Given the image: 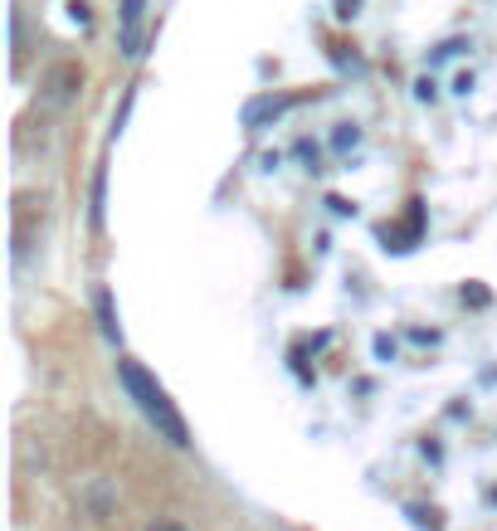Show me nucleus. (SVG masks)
Segmentation results:
<instances>
[{
	"label": "nucleus",
	"mask_w": 497,
	"mask_h": 531,
	"mask_svg": "<svg viewBox=\"0 0 497 531\" xmlns=\"http://www.w3.org/2000/svg\"><path fill=\"white\" fill-rule=\"evenodd\" d=\"M117 380H122V390H127V400L147 415L156 434L171 444V449H191V424L181 419V410L171 405V395H166V385L142 366V361H132V356H117Z\"/></svg>",
	"instance_id": "f257e3e1"
},
{
	"label": "nucleus",
	"mask_w": 497,
	"mask_h": 531,
	"mask_svg": "<svg viewBox=\"0 0 497 531\" xmlns=\"http://www.w3.org/2000/svg\"><path fill=\"white\" fill-rule=\"evenodd\" d=\"M83 88V69L78 64H54L49 74L39 78V103L44 108H69Z\"/></svg>",
	"instance_id": "f03ea898"
},
{
	"label": "nucleus",
	"mask_w": 497,
	"mask_h": 531,
	"mask_svg": "<svg viewBox=\"0 0 497 531\" xmlns=\"http://www.w3.org/2000/svg\"><path fill=\"white\" fill-rule=\"evenodd\" d=\"M78 512L88 522H113L117 517V483L113 478H83L78 483Z\"/></svg>",
	"instance_id": "7ed1b4c3"
},
{
	"label": "nucleus",
	"mask_w": 497,
	"mask_h": 531,
	"mask_svg": "<svg viewBox=\"0 0 497 531\" xmlns=\"http://www.w3.org/2000/svg\"><path fill=\"white\" fill-rule=\"evenodd\" d=\"M142 20H147V0H117V30H122V54L142 59Z\"/></svg>",
	"instance_id": "20e7f679"
},
{
	"label": "nucleus",
	"mask_w": 497,
	"mask_h": 531,
	"mask_svg": "<svg viewBox=\"0 0 497 531\" xmlns=\"http://www.w3.org/2000/svg\"><path fill=\"white\" fill-rule=\"evenodd\" d=\"M420 239H424V200H410L405 225H385L381 229V244H385V249H395V254H405V249H415Z\"/></svg>",
	"instance_id": "39448f33"
},
{
	"label": "nucleus",
	"mask_w": 497,
	"mask_h": 531,
	"mask_svg": "<svg viewBox=\"0 0 497 531\" xmlns=\"http://www.w3.org/2000/svg\"><path fill=\"white\" fill-rule=\"evenodd\" d=\"M288 108H293V98H288V93H264V98H254V103L244 108V127H249V132H259V127H268V122H278Z\"/></svg>",
	"instance_id": "423d86ee"
},
{
	"label": "nucleus",
	"mask_w": 497,
	"mask_h": 531,
	"mask_svg": "<svg viewBox=\"0 0 497 531\" xmlns=\"http://www.w3.org/2000/svg\"><path fill=\"white\" fill-rule=\"evenodd\" d=\"M93 317H98V332L108 337L113 346H122V322H117V307H113V293L98 283L93 288Z\"/></svg>",
	"instance_id": "0eeeda50"
},
{
	"label": "nucleus",
	"mask_w": 497,
	"mask_h": 531,
	"mask_svg": "<svg viewBox=\"0 0 497 531\" xmlns=\"http://www.w3.org/2000/svg\"><path fill=\"white\" fill-rule=\"evenodd\" d=\"M103 215H108V166L93 171V186H88V225L103 229Z\"/></svg>",
	"instance_id": "6e6552de"
},
{
	"label": "nucleus",
	"mask_w": 497,
	"mask_h": 531,
	"mask_svg": "<svg viewBox=\"0 0 497 531\" xmlns=\"http://www.w3.org/2000/svg\"><path fill=\"white\" fill-rule=\"evenodd\" d=\"M405 517L415 522L420 531H444V517H439V507H420V502H410L405 507Z\"/></svg>",
	"instance_id": "1a4fd4ad"
},
{
	"label": "nucleus",
	"mask_w": 497,
	"mask_h": 531,
	"mask_svg": "<svg viewBox=\"0 0 497 531\" xmlns=\"http://www.w3.org/2000/svg\"><path fill=\"white\" fill-rule=\"evenodd\" d=\"M361 147V127L356 122H337V132H332V152H356Z\"/></svg>",
	"instance_id": "9d476101"
},
{
	"label": "nucleus",
	"mask_w": 497,
	"mask_h": 531,
	"mask_svg": "<svg viewBox=\"0 0 497 531\" xmlns=\"http://www.w3.org/2000/svg\"><path fill=\"white\" fill-rule=\"evenodd\" d=\"M376 361H381V366H390V361H395V351H400V346H395V337H390V332H376Z\"/></svg>",
	"instance_id": "9b49d317"
},
{
	"label": "nucleus",
	"mask_w": 497,
	"mask_h": 531,
	"mask_svg": "<svg viewBox=\"0 0 497 531\" xmlns=\"http://www.w3.org/2000/svg\"><path fill=\"white\" fill-rule=\"evenodd\" d=\"M463 303H468V307H488V303H493V293H488L483 283H463Z\"/></svg>",
	"instance_id": "f8f14e48"
},
{
	"label": "nucleus",
	"mask_w": 497,
	"mask_h": 531,
	"mask_svg": "<svg viewBox=\"0 0 497 531\" xmlns=\"http://www.w3.org/2000/svg\"><path fill=\"white\" fill-rule=\"evenodd\" d=\"M415 98H420V103H439V83H434L429 74L415 78Z\"/></svg>",
	"instance_id": "ddd939ff"
},
{
	"label": "nucleus",
	"mask_w": 497,
	"mask_h": 531,
	"mask_svg": "<svg viewBox=\"0 0 497 531\" xmlns=\"http://www.w3.org/2000/svg\"><path fill=\"white\" fill-rule=\"evenodd\" d=\"M69 20H74V25H83V30L93 25V10H88V0H69Z\"/></svg>",
	"instance_id": "4468645a"
},
{
	"label": "nucleus",
	"mask_w": 497,
	"mask_h": 531,
	"mask_svg": "<svg viewBox=\"0 0 497 531\" xmlns=\"http://www.w3.org/2000/svg\"><path fill=\"white\" fill-rule=\"evenodd\" d=\"M147 531H191V527H186L181 517H152V522H147Z\"/></svg>",
	"instance_id": "2eb2a0df"
},
{
	"label": "nucleus",
	"mask_w": 497,
	"mask_h": 531,
	"mask_svg": "<svg viewBox=\"0 0 497 531\" xmlns=\"http://www.w3.org/2000/svg\"><path fill=\"white\" fill-rule=\"evenodd\" d=\"M298 156L307 161V171H322L317 161H322V152H317V142H298Z\"/></svg>",
	"instance_id": "dca6fc26"
},
{
	"label": "nucleus",
	"mask_w": 497,
	"mask_h": 531,
	"mask_svg": "<svg viewBox=\"0 0 497 531\" xmlns=\"http://www.w3.org/2000/svg\"><path fill=\"white\" fill-rule=\"evenodd\" d=\"M327 205H332V215H356V205L346 195H327Z\"/></svg>",
	"instance_id": "f3484780"
},
{
	"label": "nucleus",
	"mask_w": 497,
	"mask_h": 531,
	"mask_svg": "<svg viewBox=\"0 0 497 531\" xmlns=\"http://www.w3.org/2000/svg\"><path fill=\"white\" fill-rule=\"evenodd\" d=\"M473 88H478V78H473V74H459V78H454V93H459V98H468Z\"/></svg>",
	"instance_id": "a211bd4d"
},
{
	"label": "nucleus",
	"mask_w": 497,
	"mask_h": 531,
	"mask_svg": "<svg viewBox=\"0 0 497 531\" xmlns=\"http://www.w3.org/2000/svg\"><path fill=\"white\" fill-rule=\"evenodd\" d=\"M410 342H415V346H434V342H439V332H424V327H410Z\"/></svg>",
	"instance_id": "6ab92c4d"
},
{
	"label": "nucleus",
	"mask_w": 497,
	"mask_h": 531,
	"mask_svg": "<svg viewBox=\"0 0 497 531\" xmlns=\"http://www.w3.org/2000/svg\"><path fill=\"white\" fill-rule=\"evenodd\" d=\"M420 454L429 458V463H439V458H444V449H439V444H434V439H424V444H420Z\"/></svg>",
	"instance_id": "aec40b11"
},
{
	"label": "nucleus",
	"mask_w": 497,
	"mask_h": 531,
	"mask_svg": "<svg viewBox=\"0 0 497 531\" xmlns=\"http://www.w3.org/2000/svg\"><path fill=\"white\" fill-rule=\"evenodd\" d=\"M356 5H361V0H337V20H351V15H356Z\"/></svg>",
	"instance_id": "412c9836"
}]
</instances>
